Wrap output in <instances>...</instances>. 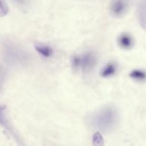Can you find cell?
Returning a JSON list of instances; mask_svg holds the SVG:
<instances>
[{"label": "cell", "mask_w": 146, "mask_h": 146, "mask_svg": "<svg viewBox=\"0 0 146 146\" xmlns=\"http://www.w3.org/2000/svg\"><path fill=\"white\" fill-rule=\"evenodd\" d=\"M118 122V113L113 107H104L97 111L92 117L94 128L104 133L111 132Z\"/></svg>", "instance_id": "cell-1"}, {"label": "cell", "mask_w": 146, "mask_h": 146, "mask_svg": "<svg viewBox=\"0 0 146 146\" xmlns=\"http://www.w3.org/2000/svg\"><path fill=\"white\" fill-rule=\"evenodd\" d=\"M4 50L7 58L12 62L22 64L28 60L27 53L21 48L11 43L6 44Z\"/></svg>", "instance_id": "cell-2"}, {"label": "cell", "mask_w": 146, "mask_h": 146, "mask_svg": "<svg viewBox=\"0 0 146 146\" xmlns=\"http://www.w3.org/2000/svg\"><path fill=\"white\" fill-rule=\"evenodd\" d=\"M97 64V58L92 52H87L80 56V68L82 69L84 72H88L91 71Z\"/></svg>", "instance_id": "cell-3"}, {"label": "cell", "mask_w": 146, "mask_h": 146, "mask_svg": "<svg viewBox=\"0 0 146 146\" xmlns=\"http://www.w3.org/2000/svg\"><path fill=\"white\" fill-rule=\"evenodd\" d=\"M127 3L125 0H113L110 5V11L116 17H120L125 13Z\"/></svg>", "instance_id": "cell-4"}, {"label": "cell", "mask_w": 146, "mask_h": 146, "mask_svg": "<svg viewBox=\"0 0 146 146\" xmlns=\"http://www.w3.org/2000/svg\"><path fill=\"white\" fill-rule=\"evenodd\" d=\"M0 125L5 128L7 131H8L9 133L12 135V137H14V139L17 140V141H20L18 135L13 129L12 126L6 116L5 107L1 106H0Z\"/></svg>", "instance_id": "cell-5"}, {"label": "cell", "mask_w": 146, "mask_h": 146, "mask_svg": "<svg viewBox=\"0 0 146 146\" xmlns=\"http://www.w3.org/2000/svg\"><path fill=\"white\" fill-rule=\"evenodd\" d=\"M118 44L122 48L130 49L133 46V39L130 34L124 33L118 37Z\"/></svg>", "instance_id": "cell-6"}, {"label": "cell", "mask_w": 146, "mask_h": 146, "mask_svg": "<svg viewBox=\"0 0 146 146\" xmlns=\"http://www.w3.org/2000/svg\"><path fill=\"white\" fill-rule=\"evenodd\" d=\"M138 19L142 28L146 30V0H143L139 4Z\"/></svg>", "instance_id": "cell-7"}, {"label": "cell", "mask_w": 146, "mask_h": 146, "mask_svg": "<svg viewBox=\"0 0 146 146\" xmlns=\"http://www.w3.org/2000/svg\"><path fill=\"white\" fill-rule=\"evenodd\" d=\"M34 48L36 51L41 54L42 56L45 57V58H49V57L52 56L53 54V50L52 48L48 45L46 44H42V43H37L34 45Z\"/></svg>", "instance_id": "cell-8"}, {"label": "cell", "mask_w": 146, "mask_h": 146, "mask_svg": "<svg viewBox=\"0 0 146 146\" xmlns=\"http://www.w3.org/2000/svg\"><path fill=\"white\" fill-rule=\"evenodd\" d=\"M117 71V66L114 63H108L101 70L100 75L104 78H108L114 75Z\"/></svg>", "instance_id": "cell-9"}, {"label": "cell", "mask_w": 146, "mask_h": 146, "mask_svg": "<svg viewBox=\"0 0 146 146\" xmlns=\"http://www.w3.org/2000/svg\"><path fill=\"white\" fill-rule=\"evenodd\" d=\"M129 76L131 78L138 81H143L146 79V72L143 70H133L130 73Z\"/></svg>", "instance_id": "cell-10"}, {"label": "cell", "mask_w": 146, "mask_h": 146, "mask_svg": "<svg viewBox=\"0 0 146 146\" xmlns=\"http://www.w3.org/2000/svg\"><path fill=\"white\" fill-rule=\"evenodd\" d=\"M9 13V7L6 0H0V17H5Z\"/></svg>", "instance_id": "cell-11"}, {"label": "cell", "mask_w": 146, "mask_h": 146, "mask_svg": "<svg viewBox=\"0 0 146 146\" xmlns=\"http://www.w3.org/2000/svg\"><path fill=\"white\" fill-rule=\"evenodd\" d=\"M102 138L99 133H96L93 136V143L95 145H103Z\"/></svg>", "instance_id": "cell-12"}, {"label": "cell", "mask_w": 146, "mask_h": 146, "mask_svg": "<svg viewBox=\"0 0 146 146\" xmlns=\"http://www.w3.org/2000/svg\"><path fill=\"white\" fill-rule=\"evenodd\" d=\"M72 66L74 69L80 68V56H74L72 58Z\"/></svg>", "instance_id": "cell-13"}, {"label": "cell", "mask_w": 146, "mask_h": 146, "mask_svg": "<svg viewBox=\"0 0 146 146\" xmlns=\"http://www.w3.org/2000/svg\"><path fill=\"white\" fill-rule=\"evenodd\" d=\"M11 1L21 7H26L29 2V0H11Z\"/></svg>", "instance_id": "cell-14"}, {"label": "cell", "mask_w": 146, "mask_h": 146, "mask_svg": "<svg viewBox=\"0 0 146 146\" xmlns=\"http://www.w3.org/2000/svg\"><path fill=\"white\" fill-rule=\"evenodd\" d=\"M4 71L2 70V68H0V88H1V86H2L3 82H4Z\"/></svg>", "instance_id": "cell-15"}]
</instances>
